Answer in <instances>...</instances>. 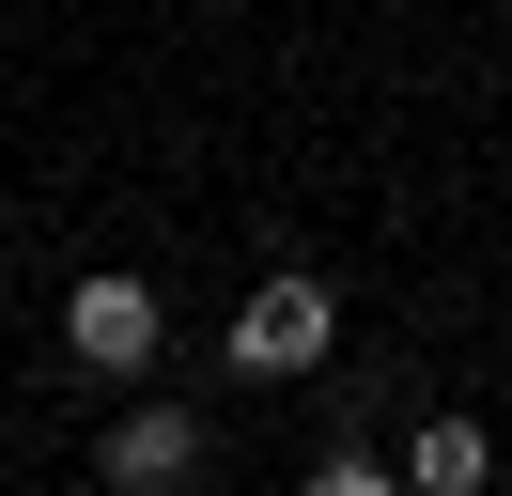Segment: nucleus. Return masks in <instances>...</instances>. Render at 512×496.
Segmentation results:
<instances>
[{
	"label": "nucleus",
	"mask_w": 512,
	"mask_h": 496,
	"mask_svg": "<svg viewBox=\"0 0 512 496\" xmlns=\"http://www.w3.org/2000/svg\"><path fill=\"white\" fill-rule=\"evenodd\" d=\"M0 279H16V264H0Z\"/></svg>",
	"instance_id": "obj_6"
},
{
	"label": "nucleus",
	"mask_w": 512,
	"mask_h": 496,
	"mask_svg": "<svg viewBox=\"0 0 512 496\" xmlns=\"http://www.w3.org/2000/svg\"><path fill=\"white\" fill-rule=\"evenodd\" d=\"M94 465H109L125 496H156V481H202V419H187V403H125Z\"/></svg>",
	"instance_id": "obj_3"
},
{
	"label": "nucleus",
	"mask_w": 512,
	"mask_h": 496,
	"mask_svg": "<svg viewBox=\"0 0 512 496\" xmlns=\"http://www.w3.org/2000/svg\"><path fill=\"white\" fill-rule=\"evenodd\" d=\"M63 341H78V372H156L171 310H156V279H78V295H63Z\"/></svg>",
	"instance_id": "obj_2"
},
{
	"label": "nucleus",
	"mask_w": 512,
	"mask_h": 496,
	"mask_svg": "<svg viewBox=\"0 0 512 496\" xmlns=\"http://www.w3.org/2000/svg\"><path fill=\"white\" fill-rule=\"evenodd\" d=\"M326 341H342V295H326L311 264L249 279V310H233V372H249V388H295V372H326Z\"/></svg>",
	"instance_id": "obj_1"
},
{
	"label": "nucleus",
	"mask_w": 512,
	"mask_h": 496,
	"mask_svg": "<svg viewBox=\"0 0 512 496\" xmlns=\"http://www.w3.org/2000/svg\"><path fill=\"white\" fill-rule=\"evenodd\" d=\"M481 481H497V434L481 419H419L404 434V496H481Z\"/></svg>",
	"instance_id": "obj_4"
},
{
	"label": "nucleus",
	"mask_w": 512,
	"mask_h": 496,
	"mask_svg": "<svg viewBox=\"0 0 512 496\" xmlns=\"http://www.w3.org/2000/svg\"><path fill=\"white\" fill-rule=\"evenodd\" d=\"M388 481H404V465H388V450H357V434H342V450L311 465V496H388Z\"/></svg>",
	"instance_id": "obj_5"
}]
</instances>
